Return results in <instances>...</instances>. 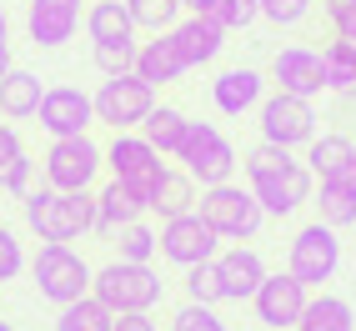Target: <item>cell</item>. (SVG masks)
Returning a JSON list of instances; mask_svg holds the SVG:
<instances>
[{
  "instance_id": "6da1fadb",
  "label": "cell",
  "mask_w": 356,
  "mask_h": 331,
  "mask_svg": "<svg viewBox=\"0 0 356 331\" xmlns=\"http://www.w3.org/2000/svg\"><path fill=\"white\" fill-rule=\"evenodd\" d=\"M241 171H246V186H251V196L261 201V211H266V221L276 216H296V211L312 201L316 191V176L306 171V161L296 151H281V146H266V140H256V146L246 151L241 161Z\"/></svg>"
},
{
  "instance_id": "7a4b0ae2",
  "label": "cell",
  "mask_w": 356,
  "mask_h": 331,
  "mask_svg": "<svg viewBox=\"0 0 356 331\" xmlns=\"http://www.w3.org/2000/svg\"><path fill=\"white\" fill-rule=\"evenodd\" d=\"M20 211H26V226L40 236V246H70L81 236L96 231V191H51V186H31L20 196Z\"/></svg>"
},
{
  "instance_id": "3957f363",
  "label": "cell",
  "mask_w": 356,
  "mask_h": 331,
  "mask_svg": "<svg viewBox=\"0 0 356 331\" xmlns=\"http://www.w3.org/2000/svg\"><path fill=\"white\" fill-rule=\"evenodd\" d=\"M90 296H96L111 316H131V312H156L165 296V281L156 276L151 261H106L90 276Z\"/></svg>"
},
{
  "instance_id": "277c9868",
  "label": "cell",
  "mask_w": 356,
  "mask_h": 331,
  "mask_svg": "<svg viewBox=\"0 0 356 331\" xmlns=\"http://www.w3.org/2000/svg\"><path fill=\"white\" fill-rule=\"evenodd\" d=\"M196 211H201V221L216 231L221 241H231V246L256 241L261 226H266V211H261V201L251 196V186H241V181L206 186L201 201H196Z\"/></svg>"
},
{
  "instance_id": "5b68a950",
  "label": "cell",
  "mask_w": 356,
  "mask_h": 331,
  "mask_svg": "<svg viewBox=\"0 0 356 331\" xmlns=\"http://www.w3.org/2000/svg\"><path fill=\"white\" fill-rule=\"evenodd\" d=\"M101 171H106V146H96L90 136H60L40 156V181L51 191H65V196L90 191Z\"/></svg>"
},
{
  "instance_id": "8992f818",
  "label": "cell",
  "mask_w": 356,
  "mask_h": 331,
  "mask_svg": "<svg viewBox=\"0 0 356 331\" xmlns=\"http://www.w3.org/2000/svg\"><path fill=\"white\" fill-rule=\"evenodd\" d=\"M90 261L76 251V246H40L35 256H31V281H35V291H40V301H51L56 312L60 306H70V301H81V296H90Z\"/></svg>"
},
{
  "instance_id": "52a82bcc",
  "label": "cell",
  "mask_w": 356,
  "mask_h": 331,
  "mask_svg": "<svg viewBox=\"0 0 356 331\" xmlns=\"http://www.w3.org/2000/svg\"><path fill=\"white\" fill-rule=\"evenodd\" d=\"M106 171L121 181L136 201H146V211H151V196H156V186L165 176V156L140 131H115L111 146H106Z\"/></svg>"
},
{
  "instance_id": "ba28073f",
  "label": "cell",
  "mask_w": 356,
  "mask_h": 331,
  "mask_svg": "<svg viewBox=\"0 0 356 331\" xmlns=\"http://www.w3.org/2000/svg\"><path fill=\"white\" fill-rule=\"evenodd\" d=\"M176 161H181V171L191 176L201 191H206V186H226V181H236V171H241L236 146L226 140V131L211 126V121H191L186 146L176 151Z\"/></svg>"
},
{
  "instance_id": "9c48e42d",
  "label": "cell",
  "mask_w": 356,
  "mask_h": 331,
  "mask_svg": "<svg viewBox=\"0 0 356 331\" xmlns=\"http://www.w3.org/2000/svg\"><path fill=\"white\" fill-rule=\"evenodd\" d=\"M256 131L266 146H281V151H301L321 136L316 106L301 101V96H286V90H266V101L256 106Z\"/></svg>"
},
{
  "instance_id": "30bf717a",
  "label": "cell",
  "mask_w": 356,
  "mask_h": 331,
  "mask_svg": "<svg viewBox=\"0 0 356 331\" xmlns=\"http://www.w3.org/2000/svg\"><path fill=\"white\" fill-rule=\"evenodd\" d=\"M96 126H111V131H140V121L156 111V86H146L131 70V76H101L96 96Z\"/></svg>"
},
{
  "instance_id": "8fae6325",
  "label": "cell",
  "mask_w": 356,
  "mask_h": 331,
  "mask_svg": "<svg viewBox=\"0 0 356 331\" xmlns=\"http://www.w3.org/2000/svg\"><path fill=\"white\" fill-rule=\"evenodd\" d=\"M337 266H341V236L326 221H306L286 246V271L301 286H326L337 276Z\"/></svg>"
},
{
  "instance_id": "7c38bea8",
  "label": "cell",
  "mask_w": 356,
  "mask_h": 331,
  "mask_svg": "<svg viewBox=\"0 0 356 331\" xmlns=\"http://www.w3.org/2000/svg\"><path fill=\"white\" fill-rule=\"evenodd\" d=\"M156 251H161V261L191 271V266L216 261V256H221V236L201 221V211H186V216L161 221V231H156Z\"/></svg>"
},
{
  "instance_id": "4fadbf2b",
  "label": "cell",
  "mask_w": 356,
  "mask_h": 331,
  "mask_svg": "<svg viewBox=\"0 0 356 331\" xmlns=\"http://www.w3.org/2000/svg\"><path fill=\"white\" fill-rule=\"evenodd\" d=\"M306 301H312V286H301L291 271H271V276L256 286L251 312H256V321L266 326V331H296Z\"/></svg>"
},
{
  "instance_id": "5bb4252c",
  "label": "cell",
  "mask_w": 356,
  "mask_h": 331,
  "mask_svg": "<svg viewBox=\"0 0 356 331\" xmlns=\"http://www.w3.org/2000/svg\"><path fill=\"white\" fill-rule=\"evenodd\" d=\"M35 121H40V131L51 140H60V136H90V126H96V106H90V96L81 86H45Z\"/></svg>"
},
{
  "instance_id": "9a60e30c",
  "label": "cell",
  "mask_w": 356,
  "mask_h": 331,
  "mask_svg": "<svg viewBox=\"0 0 356 331\" xmlns=\"http://www.w3.org/2000/svg\"><path fill=\"white\" fill-rule=\"evenodd\" d=\"M86 26L81 0H26V35L35 51H60L65 40H76Z\"/></svg>"
},
{
  "instance_id": "2e32d148",
  "label": "cell",
  "mask_w": 356,
  "mask_h": 331,
  "mask_svg": "<svg viewBox=\"0 0 356 331\" xmlns=\"http://www.w3.org/2000/svg\"><path fill=\"white\" fill-rule=\"evenodd\" d=\"M271 90H286V96H301V101H316L321 96V51H312V45H301V40H286V45H276V56H271Z\"/></svg>"
},
{
  "instance_id": "e0dca14e",
  "label": "cell",
  "mask_w": 356,
  "mask_h": 331,
  "mask_svg": "<svg viewBox=\"0 0 356 331\" xmlns=\"http://www.w3.org/2000/svg\"><path fill=\"white\" fill-rule=\"evenodd\" d=\"M266 76L261 70H251V65H231V70H221L216 81H211V106H216L221 115H231V121H241V115H251L261 101H266Z\"/></svg>"
},
{
  "instance_id": "ac0fdd59",
  "label": "cell",
  "mask_w": 356,
  "mask_h": 331,
  "mask_svg": "<svg viewBox=\"0 0 356 331\" xmlns=\"http://www.w3.org/2000/svg\"><path fill=\"white\" fill-rule=\"evenodd\" d=\"M171 40H176V51H181V60H186V70L216 65V56L226 51V31H221L211 15H181L176 31H171Z\"/></svg>"
},
{
  "instance_id": "d6986e66",
  "label": "cell",
  "mask_w": 356,
  "mask_h": 331,
  "mask_svg": "<svg viewBox=\"0 0 356 331\" xmlns=\"http://www.w3.org/2000/svg\"><path fill=\"white\" fill-rule=\"evenodd\" d=\"M216 271H221V291H226V301H251L256 286L271 276L256 246H226V251L216 256Z\"/></svg>"
},
{
  "instance_id": "ffe728a7",
  "label": "cell",
  "mask_w": 356,
  "mask_h": 331,
  "mask_svg": "<svg viewBox=\"0 0 356 331\" xmlns=\"http://www.w3.org/2000/svg\"><path fill=\"white\" fill-rule=\"evenodd\" d=\"M136 76L146 81V86H156V90L176 86L181 76H191V70H186V60H181V51H176V40H171V31L136 45Z\"/></svg>"
},
{
  "instance_id": "44dd1931",
  "label": "cell",
  "mask_w": 356,
  "mask_h": 331,
  "mask_svg": "<svg viewBox=\"0 0 356 331\" xmlns=\"http://www.w3.org/2000/svg\"><path fill=\"white\" fill-rule=\"evenodd\" d=\"M136 221H146V201H136L126 186L111 176L96 191V231L90 236H115L121 226H136Z\"/></svg>"
},
{
  "instance_id": "7402d4cb",
  "label": "cell",
  "mask_w": 356,
  "mask_h": 331,
  "mask_svg": "<svg viewBox=\"0 0 356 331\" xmlns=\"http://www.w3.org/2000/svg\"><path fill=\"white\" fill-rule=\"evenodd\" d=\"M312 196H316V221H326L331 231L356 226V171L331 176V181H316Z\"/></svg>"
},
{
  "instance_id": "603a6c76",
  "label": "cell",
  "mask_w": 356,
  "mask_h": 331,
  "mask_svg": "<svg viewBox=\"0 0 356 331\" xmlns=\"http://www.w3.org/2000/svg\"><path fill=\"white\" fill-rule=\"evenodd\" d=\"M40 96H45V86H40L35 70L10 65L6 81H0V115H6V121H31L40 111Z\"/></svg>"
},
{
  "instance_id": "cb8c5ba5",
  "label": "cell",
  "mask_w": 356,
  "mask_h": 331,
  "mask_svg": "<svg viewBox=\"0 0 356 331\" xmlns=\"http://www.w3.org/2000/svg\"><path fill=\"white\" fill-rule=\"evenodd\" d=\"M351 151H356V140L351 136H337V131H326L316 136L312 146H306V171H312L316 181H331V176H346L351 171Z\"/></svg>"
},
{
  "instance_id": "d4e9b609",
  "label": "cell",
  "mask_w": 356,
  "mask_h": 331,
  "mask_svg": "<svg viewBox=\"0 0 356 331\" xmlns=\"http://www.w3.org/2000/svg\"><path fill=\"white\" fill-rule=\"evenodd\" d=\"M321 86L341 101H356V45L331 35L321 45Z\"/></svg>"
},
{
  "instance_id": "484cf974",
  "label": "cell",
  "mask_w": 356,
  "mask_h": 331,
  "mask_svg": "<svg viewBox=\"0 0 356 331\" xmlns=\"http://www.w3.org/2000/svg\"><path fill=\"white\" fill-rule=\"evenodd\" d=\"M196 201H201V186L181 171V166H165V176H161V186H156V196H151V211L161 221H171V216H186V211H196Z\"/></svg>"
},
{
  "instance_id": "4316f807",
  "label": "cell",
  "mask_w": 356,
  "mask_h": 331,
  "mask_svg": "<svg viewBox=\"0 0 356 331\" xmlns=\"http://www.w3.org/2000/svg\"><path fill=\"white\" fill-rule=\"evenodd\" d=\"M186 131H191V115L176 111V106H156L146 121H140V136H146L161 156H171V161H176V151L186 146Z\"/></svg>"
},
{
  "instance_id": "83f0119b",
  "label": "cell",
  "mask_w": 356,
  "mask_h": 331,
  "mask_svg": "<svg viewBox=\"0 0 356 331\" xmlns=\"http://www.w3.org/2000/svg\"><path fill=\"white\" fill-rule=\"evenodd\" d=\"M86 35H90V45H101V40H136V20L126 10V0H96V6L86 10Z\"/></svg>"
},
{
  "instance_id": "f1b7e54d",
  "label": "cell",
  "mask_w": 356,
  "mask_h": 331,
  "mask_svg": "<svg viewBox=\"0 0 356 331\" xmlns=\"http://www.w3.org/2000/svg\"><path fill=\"white\" fill-rule=\"evenodd\" d=\"M296 331H356V312H351V301H346V296L321 291V296L306 301V312H301Z\"/></svg>"
},
{
  "instance_id": "f546056e",
  "label": "cell",
  "mask_w": 356,
  "mask_h": 331,
  "mask_svg": "<svg viewBox=\"0 0 356 331\" xmlns=\"http://www.w3.org/2000/svg\"><path fill=\"white\" fill-rule=\"evenodd\" d=\"M126 10H131V20H136V31H151V35L176 31V20L186 15L181 0H126Z\"/></svg>"
},
{
  "instance_id": "4dcf8cb0",
  "label": "cell",
  "mask_w": 356,
  "mask_h": 331,
  "mask_svg": "<svg viewBox=\"0 0 356 331\" xmlns=\"http://www.w3.org/2000/svg\"><path fill=\"white\" fill-rule=\"evenodd\" d=\"M111 326H115V316L96 296L70 301V306H60V316H56V331H111Z\"/></svg>"
},
{
  "instance_id": "1f68e13d",
  "label": "cell",
  "mask_w": 356,
  "mask_h": 331,
  "mask_svg": "<svg viewBox=\"0 0 356 331\" xmlns=\"http://www.w3.org/2000/svg\"><path fill=\"white\" fill-rule=\"evenodd\" d=\"M136 45L140 40H101V45H90V65H96L101 76H131L136 70Z\"/></svg>"
},
{
  "instance_id": "d6a6232c",
  "label": "cell",
  "mask_w": 356,
  "mask_h": 331,
  "mask_svg": "<svg viewBox=\"0 0 356 331\" xmlns=\"http://www.w3.org/2000/svg\"><path fill=\"white\" fill-rule=\"evenodd\" d=\"M181 286H186V301H196V306H221V301H226L216 261H201V266H191Z\"/></svg>"
},
{
  "instance_id": "836d02e7",
  "label": "cell",
  "mask_w": 356,
  "mask_h": 331,
  "mask_svg": "<svg viewBox=\"0 0 356 331\" xmlns=\"http://www.w3.org/2000/svg\"><path fill=\"white\" fill-rule=\"evenodd\" d=\"M111 241H115V261H151V256H156V231L146 221L121 226Z\"/></svg>"
},
{
  "instance_id": "e575fe53",
  "label": "cell",
  "mask_w": 356,
  "mask_h": 331,
  "mask_svg": "<svg viewBox=\"0 0 356 331\" xmlns=\"http://www.w3.org/2000/svg\"><path fill=\"white\" fill-rule=\"evenodd\" d=\"M256 6H261V20H266V26L296 31V26L312 20V6H316V0H256Z\"/></svg>"
},
{
  "instance_id": "d590c367",
  "label": "cell",
  "mask_w": 356,
  "mask_h": 331,
  "mask_svg": "<svg viewBox=\"0 0 356 331\" xmlns=\"http://www.w3.org/2000/svg\"><path fill=\"white\" fill-rule=\"evenodd\" d=\"M211 20H216L226 35H236V31H251L261 20V6L256 0H216V6H211Z\"/></svg>"
},
{
  "instance_id": "8d00e7d4",
  "label": "cell",
  "mask_w": 356,
  "mask_h": 331,
  "mask_svg": "<svg viewBox=\"0 0 356 331\" xmlns=\"http://www.w3.org/2000/svg\"><path fill=\"white\" fill-rule=\"evenodd\" d=\"M171 331H226V321L216 316V306H196V301H181L171 312Z\"/></svg>"
},
{
  "instance_id": "74e56055",
  "label": "cell",
  "mask_w": 356,
  "mask_h": 331,
  "mask_svg": "<svg viewBox=\"0 0 356 331\" xmlns=\"http://www.w3.org/2000/svg\"><path fill=\"white\" fill-rule=\"evenodd\" d=\"M26 246H20V236L10 226H0V281H15L20 271H26Z\"/></svg>"
},
{
  "instance_id": "f35d334b",
  "label": "cell",
  "mask_w": 356,
  "mask_h": 331,
  "mask_svg": "<svg viewBox=\"0 0 356 331\" xmlns=\"http://www.w3.org/2000/svg\"><path fill=\"white\" fill-rule=\"evenodd\" d=\"M35 166H40V161H31V151H26V156L10 166V171H0V191H6V196H26V191H31Z\"/></svg>"
},
{
  "instance_id": "ab89813d",
  "label": "cell",
  "mask_w": 356,
  "mask_h": 331,
  "mask_svg": "<svg viewBox=\"0 0 356 331\" xmlns=\"http://www.w3.org/2000/svg\"><path fill=\"white\" fill-rule=\"evenodd\" d=\"M26 156V146H20V131L10 121H0V171H10V166Z\"/></svg>"
},
{
  "instance_id": "60d3db41",
  "label": "cell",
  "mask_w": 356,
  "mask_h": 331,
  "mask_svg": "<svg viewBox=\"0 0 356 331\" xmlns=\"http://www.w3.org/2000/svg\"><path fill=\"white\" fill-rule=\"evenodd\" d=\"M111 331H161L156 326V316L151 312H131V316H115V326Z\"/></svg>"
},
{
  "instance_id": "b9f144b4",
  "label": "cell",
  "mask_w": 356,
  "mask_h": 331,
  "mask_svg": "<svg viewBox=\"0 0 356 331\" xmlns=\"http://www.w3.org/2000/svg\"><path fill=\"white\" fill-rule=\"evenodd\" d=\"M211 6H216V0H181L186 15H211Z\"/></svg>"
},
{
  "instance_id": "7bdbcfd3",
  "label": "cell",
  "mask_w": 356,
  "mask_h": 331,
  "mask_svg": "<svg viewBox=\"0 0 356 331\" xmlns=\"http://www.w3.org/2000/svg\"><path fill=\"white\" fill-rule=\"evenodd\" d=\"M0 45H10V15H6V6H0Z\"/></svg>"
},
{
  "instance_id": "ee69618b",
  "label": "cell",
  "mask_w": 356,
  "mask_h": 331,
  "mask_svg": "<svg viewBox=\"0 0 356 331\" xmlns=\"http://www.w3.org/2000/svg\"><path fill=\"white\" fill-rule=\"evenodd\" d=\"M15 60H10V45H0V81H6V70H10Z\"/></svg>"
},
{
  "instance_id": "f6af8a7d",
  "label": "cell",
  "mask_w": 356,
  "mask_h": 331,
  "mask_svg": "<svg viewBox=\"0 0 356 331\" xmlns=\"http://www.w3.org/2000/svg\"><path fill=\"white\" fill-rule=\"evenodd\" d=\"M0 331H15V326H10V321H0Z\"/></svg>"
},
{
  "instance_id": "bcb514c9",
  "label": "cell",
  "mask_w": 356,
  "mask_h": 331,
  "mask_svg": "<svg viewBox=\"0 0 356 331\" xmlns=\"http://www.w3.org/2000/svg\"><path fill=\"white\" fill-rule=\"evenodd\" d=\"M351 171H356V151H351Z\"/></svg>"
}]
</instances>
